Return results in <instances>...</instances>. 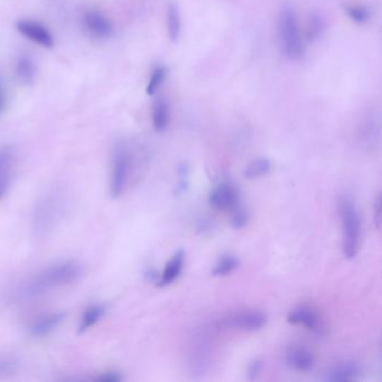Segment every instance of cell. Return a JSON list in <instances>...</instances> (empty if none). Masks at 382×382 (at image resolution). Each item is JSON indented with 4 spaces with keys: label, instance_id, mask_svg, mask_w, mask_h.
Masks as SVG:
<instances>
[{
    "label": "cell",
    "instance_id": "obj_1",
    "mask_svg": "<svg viewBox=\"0 0 382 382\" xmlns=\"http://www.w3.org/2000/svg\"><path fill=\"white\" fill-rule=\"evenodd\" d=\"M82 273L81 265L75 260L62 261L41 270L27 279L16 291L17 298H34L43 294L75 283Z\"/></svg>",
    "mask_w": 382,
    "mask_h": 382
},
{
    "label": "cell",
    "instance_id": "obj_2",
    "mask_svg": "<svg viewBox=\"0 0 382 382\" xmlns=\"http://www.w3.org/2000/svg\"><path fill=\"white\" fill-rule=\"evenodd\" d=\"M278 39L283 54L292 61H299L305 55V37L303 36L296 9L285 3L278 14Z\"/></svg>",
    "mask_w": 382,
    "mask_h": 382
},
{
    "label": "cell",
    "instance_id": "obj_3",
    "mask_svg": "<svg viewBox=\"0 0 382 382\" xmlns=\"http://www.w3.org/2000/svg\"><path fill=\"white\" fill-rule=\"evenodd\" d=\"M342 222V250L347 259L358 255L361 243V216L352 200L344 198L340 202Z\"/></svg>",
    "mask_w": 382,
    "mask_h": 382
},
{
    "label": "cell",
    "instance_id": "obj_4",
    "mask_svg": "<svg viewBox=\"0 0 382 382\" xmlns=\"http://www.w3.org/2000/svg\"><path fill=\"white\" fill-rule=\"evenodd\" d=\"M133 169V157L127 146H117L113 155V169L110 180V193L113 198H119L125 193Z\"/></svg>",
    "mask_w": 382,
    "mask_h": 382
},
{
    "label": "cell",
    "instance_id": "obj_5",
    "mask_svg": "<svg viewBox=\"0 0 382 382\" xmlns=\"http://www.w3.org/2000/svg\"><path fill=\"white\" fill-rule=\"evenodd\" d=\"M61 211V202L57 196L50 195L45 198L35 211V231L39 233L50 231L59 220Z\"/></svg>",
    "mask_w": 382,
    "mask_h": 382
},
{
    "label": "cell",
    "instance_id": "obj_6",
    "mask_svg": "<svg viewBox=\"0 0 382 382\" xmlns=\"http://www.w3.org/2000/svg\"><path fill=\"white\" fill-rule=\"evenodd\" d=\"M16 28L21 35L30 39L32 42L41 45L43 48H53V35L48 30V27L41 24L39 21L23 19V21H18Z\"/></svg>",
    "mask_w": 382,
    "mask_h": 382
},
{
    "label": "cell",
    "instance_id": "obj_7",
    "mask_svg": "<svg viewBox=\"0 0 382 382\" xmlns=\"http://www.w3.org/2000/svg\"><path fill=\"white\" fill-rule=\"evenodd\" d=\"M209 202L216 210L233 211L239 205V193L231 184H220L211 193Z\"/></svg>",
    "mask_w": 382,
    "mask_h": 382
},
{
    "label": "cell",
    "instance_id": "obj_8",
    "mask_svg": "<svg viewBox=\"0 0 382 382\" xmlns=\"http://www.w3.org/2000/svg\"><path fill=\"white\" fill-rule=\"evenodd\" d=\"M86 30L95 39H109L113 33V25L107 16L97 10H89L84 16Z\"/></svg>",
    "mask_w": 382,
    "mask_h": 382
},
{
    "label": "cell",
    "instance_id": "obj_9",
    "mask_svg": "<svg viewBox=\"0 0 382 382\" xmlns=\"http://www.w3.org/2000/svg\"><path fill=\"white\" fill-rule=\"evenodd\" d=\"M266 322V314L264 312L257 311V309L239 312L227 320L228 325L236 329L245 330V331H258L261 327H264Z\"/></svg>",
    "mask_w": 382,
    "mask_h": 382
},
{
    "label": "cell",
    "instance_id": "obj_10",
    "mask_svg": "<svg viewBox=\"0 0 382 382\" xmlns=\"http://www.w3.org/2000/svg\"><path fill=\"white\" fill-rule=\"evenodd\" d=\"M288 323L294 325L305 326L306 329L313 332L320 333L322 331V321L316 311L311 307H297L288 314Z\"/></svg>",
    "mask_w": 382,
    "mask_h": 382
},
{
    "label": "cell",
    "instance_id": "obj_11",
    "mask_svg": "<svg viewBox=\"0 0 382 382\" xmlns=\"http://www.w3.org/2000/svg\"><path fill=\"white\" fill-rule=\"evenodd\" d=\"M286 360L289 367L302 372H307L314 365L313 354L308 350L300 347H292L288 350Z\"/></svg>",
    "mask_w": 382,
    "mask_h": 382
},
{
    "label": "cell",
    "instance_id": "obj_12",
    "mask_svg": "<svg viewBox=\"0 0 382 382\" xmlns=\"http://www.w3.org/2000/svg\"><path fill=\"white\" fill-rule=\"evenodd\" d=\"M63 318H64L63 313H52V314L39 317V320H36L30 326V334L34 338L46 336L57 329Z\"/></svg>",
    "mask_w": 382,
    "mask_h": 382
},
{
    "label": "cell",
    "instance_id": "obj_13",
    "mask_svg": "<svg viewBox=\"0 0 382 382\" xmlns=\"http://www.w3.org/2000/svg\"><path fill=\"white\" fill-rule=\"evenodd\" d=\"M361 374L360 367L356 362L345 361L333 367L326 374V381H352L356 380Z\"/></svg>",
    "mask_w": 382,
    "mask_h": 382
},
{
    "label": "cell",
    "instance_id": "obj_14",
    "mask_svg": "<svg viewBox=\"0 0 382 382\" xmlns=\"http://www.w3.org/2000/svg\"><path fill=\"white\" fill-rule=\"evenodd\" d=\"M184 257L185 255H184L183 250H180L167 262L166 266L164 268L163 274L160 276V282H158L160 287H166L169 285L172 284L175 279H178L183 269Z\"/></svg>",
    "mask_w": 382,
    "mask_h": 382
},
{
    "label": "cell",
    "instance_id": "obj_15",
    "mask_svg": "<svg viewBox=\"0 0 382 382\" xmlns=\"http://www.w3.org/2000/svg\"><path fill=\"white\" fill-rule=\"evenodd\" d=\"M167 33L172 42H178L182 33L181 12L178 5L171 3L166 12Z\"/></svg>",
    "mask_w": 382,
    "mask_h": 382
},
{
    "label": "cell",
    "instance_id": "obj_16",
    "mask_svg": "<svg viewBox=\"0 0 382 382\" xmlns=\"http://www.w3.org/2000/svg\"><path fill=\"white\" fill-rule=\"evenodd\" d=\"M151 118H153V126H154L155 131L158 133L166 131L169 124V109L166 101L160 99L155 102Z\"/></svg>",
    "mask_w": 382,
    "mask_h": 382
},
{
    "label": "cell",
    "instance_id": "obj_17",
    "mask_svg": "<svg viewBox=\"0 0 382 382\" xmlns=\"http://www.w3.org/2000/svg\"><path fill=\"white\" fill-rule=\"evenodd\" d=\"M15 73L21 84H32L36 77L35 63L30 57H21L15 66Z\"/></svg>",
    "mask_w": 382,
    "mask_h": 382
},
{
    "label": "cell",
    "instance_id": "obj_18",
    "mask_svg": "<svg viewBox=\"0 0 382 382\" xmlns=\"http://www.w3.org/2000/svg\"><path fill=\"white\" fill-rule=\"evenodd\" d=\"M326 30V21L318 12H312L308 17L307 30H306V41L315 42L320 39Z\"/></svg>",
    "mask_w": 382,
    "mask_h": 382
},
{
    "label": "cell",
    "instance_id": "obj_19",
    "mask_svg": "<svg viewBox=\"0 0 382 382\" xmlns=\"http://www.w3.org/2000/svg\"><path fill=\"white\" fill-rule=\"evenodd\" d=\"M106 314V307L104 305H92L86 308L81 317L79 333H84L98 323L99 321Z\"/></svg>",
    "mask_w": 382,
    "mask_h": 382
},
{
    "label": "cell",
    "instance_id": "obj_20",
    "mask_svg": "<svg viewBox=\"0 0 382 382\" xmlns=\"http://www.w3.org/2000/svg\"><path fill=\"white\" fill-rule=\"evenodd\" d=\"M271 162L268 158H258L254 160L249 166L245 171V176L249 180L252 178H261L271 171Z\"/></svg>",
    "mask_w": 382,
    "mask_h": 382
},
{
    "label": "cell",
    "instance_id": "obj_21",
    "mask_svg": "<svg viewBox=\"0 0 382 382\" xmlns=\"http://www.w3.org/2000/svg\"><path fill=\"white\" fill-rule=\"evenodd\" d=\"M345 12L351 18V21H354L356 24L365 25L370 21V9L362 6V5H350V6L345 7Z\"/></svg>",
    "mask_w": 382,
    "mask_h": 382
},
{
    "label": "cell",
    "instance_id": "obj_22",
    "mask_svg": "<svg viewBox=\"0 0 382 382\" xmlns=\"http://www.w3.org/2000/svg\"><path fill=\"white\" fill-rule=\"evenodd\" d=\"M238 267H239V260L236 256H223L214 267L212 274L214 276H227L237 269Z\"/></svg>",
    "mask_w": 382,
    "mask_h": 382
},
{
    "label": "cell",
    "instance_id": "obj_23",
    "mask_svg": "<svg viewBox=\"0 0 382 382\" xmlns=\"http://www.w3.org/2000/svg\"><path fill=\"white\" fill-rule=\"evenodd\" d=\"M167 68L165 66H157L151 73V79H149V84L146 88V92L149 95H154L160 86L164 84V81L167 77Z\"/></svg>",
    "mask_w": 382,
    "mask_h": 382
},
{
    "label": "cell",
    "instance_id": "obj_24",
    "mask_svg": "<svg viewBox=\"0 0 382 382\" xmlns=\"http://www.w3.org/2000/svg\"><path fill=\"white\" fill-rule=\"evenodd\" d=\"M16 151L12 146L0 147V175L9 173L15 163Z\"/></svg>",
    "mask_w": 382,
    "mask_h": 382
},
{
    "label": "cell",
    "instance_id": "obj_25",
    "mask_svg": "<svg viewBox=\"0 0 382 382\" xmlns=\"http://www.w3.org/2000/svg\"><path fill=\"white\" fill-rule=\"evenodd\" d=\"M18 369V362L14 359H0V378L15 374Z\"/></svg>",
    "mask_w": 382,
    "mask_h": 382
},
{
    "label": "cell",
    "instance_id": "obj_26",
    "mask_svg": "<svg viewBox=\"0 0 382 382\" xmlns=\"http://www.w3.org/2000/svg\"><path fill=\"white\" fill-rule=\"evenodd\" d=\"M233 211L234 213L231 220L232 227L236 229L243 228L248 222V216H247L246 211L239 208V205Z\"/></svg>",
    "mask_w": 382,
    "mask_h": 382
},
{
    "label": "cell",
    "instance_id": "obj_27",
    "mask_svg": "<svg viewBox=\"0 0 382 382\" xmlns=\"http://www.w3.org/2000/svg\"><path fill=\"white\" fill-rule=\"evenodd\" d=\"M381 194H378L376 196V203H374V219L376 222V227L378 230L381 228Z\"/></svg>",
    "mask_w": 382,
    "mask_h": 382
},
{
    "label": "cell",
    "instance_id": "obj_28",
    "mask_svg": "<svg viewBox=\"0 0 382 382\" xmlns=\"http://www.w3.org/2000/svg\"><path fill=\"white\" fill-rule=\"evenodd\" d=\"M9 184H10V175L9 173L0 175V199H3L8 192Z\"/></svg>",
    "mask_w": 382,
    "mask_h": 382
},
{
    "label": "cell",
    "instance_id": "obj_29",
    "mask_svg": "<svg viewBox=\"0 0 382 382\" xmlns=\"http://www.w3.org/2000/svg\"><path fill=\"white\" fill-rule=\"evenodd\" d=\"M261 367L262 365L259 360H255L250 363L249 369H248V376H249L250 380H255L257 378L258 374H260Z\"/></svg>",
    "mask_w": 382,
    "mask_h": 382
},
{
    "label": "cell",
    "instance_id": "obj_30",
    "mask_svg": "<svg viewBox=\"0 0 382 382\" xmlns=\"http://www.w3.org/2000/svg\"><path fill=\"white\" fill-rule=\"evenodd\" d=\"M99 380L104 382H117L122 380V376H119L117 372H108V374H104V376H101Z\"/></svg>",
    "mask_w": 382,
    "mask_h": 382
},
{
    "label": "cell",
    "instance_id": "obj_31",
    "mask_svg": "<svg viewBox=\"0 0 382 382\" xmlns=\"http://www.w3.org/2000/svg\"><path fill=\"white\" fill-rule=\"evenodd\" d=\"M5 108V95H3V90L0 88V113L3 111Z\"/></svg>",
    "mask_w": 382,
    "mask_h": 382
}]
</instances>
